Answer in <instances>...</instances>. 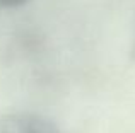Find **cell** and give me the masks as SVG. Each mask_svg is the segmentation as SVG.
<instances>
[{
    "instance_id": "1",
    "label": "cell",
    "mask_w": 135,
    "mask_h": 133,
    "mask_svg": "<svg viewBox=\"0 0 135 133\" xmlns=\"http://www.w3.org/2000/svg\"><path fill=\"white\" fill-rule=\"evenodd\" d=\"M0 133H60L50 120L38 114H10L0 120Z\"/></svg>"
},
{
    "instance_id": "2",
    "label": "cell",
    "mask_w": 135,
    "mask_h": 133,
    "mask_svg": "<svg viewBox=\"0 0 135 133\" xmlns=\"http://www.w3.org/2000/svg\"><path fill=\"white\" fill-rule=\"evenodd\" d=\"M27 0H0V9H16L24 5Z\"/></svg>"
}]
</instances>
